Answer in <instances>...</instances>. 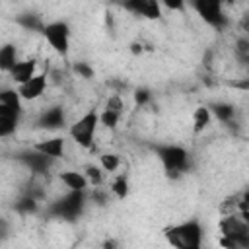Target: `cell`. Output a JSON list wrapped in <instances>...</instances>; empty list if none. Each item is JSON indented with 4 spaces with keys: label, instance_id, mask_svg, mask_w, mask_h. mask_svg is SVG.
Here are the masks:
<instances>
[{
    "label": "cell",
    "instance_id": "5b68a950",
    "mask_svg": "<svg viewBox=\"0 0 249 249\" xmlns=\"http://www.w3.org/2000/svg\"><path fill=\"white\" fill-rule=\"evenodd\" d=\"M156 154H158L160 161L163 163L165 171H169V173H183L189 167V154L185 148H181L177 144L158 146Z\"/></svg>",
    "mask_w": 249,
    "mask_h": 249
},
{
    "label": "cell",
    "instance_id": "8992f818",
    "mask_svg": "<svg viewBox=\"0 0 249 249\" xmlns=\"http://www.w3.org/2000/svg\"><path fill=\"white\" fill-rule=\"evenodd\" d=\"M196 14L214 27L224 25V0H191Z\"/></svg>",
    "mask_w": 249,
    "mask_h": 249
},
{
    "label": "cell",
    "instance_id": "4fadbf2b",
    "mask_svg": "<svg viewBox=\"0 0 249 249\" xmlns=\"http://www.w3.org/2000/svg\"><path fill=\"white\" fill-rule=\"evenodd\" d=\"M58 179L62 181V185L68 189V191H86L89 187L88 179L84 173L80 171H74V169H64L58 173Z\"/></svg>",
    "mask_w": 249,
    "mask_h": 249
},
{
    "label": "cell",
    "instance_id": "52a82bcc",
    "mask_svg": "<svg viewBox=\"0 0 249 249\" xmlns=\"http://www.w3.org/2000/svg\"><path fill=\"white\" fill-rule=\"evenodd\" d=\"M119 6L126 12L146 18V19H160L161 18V4L160 0H119Z\"/></svg>",
    "mask_w": 249,
    "mask_h": 249
},
{
    "label": "cell",
    "instance_id": "2e32d148",
    "mask_svg": "<svg viewBox=\"0 0 249 249\" xmlns=\"http://www.w3.org/2000/svg\"><path fill=\"white\" fill-rule=\"evenodd\" d=\"M18 60V49L12 43H6L0 47V72H10V68Z\"/></svg>",
    "mask_w": 249,
    "mask_h": 249
},
{
    "label": "cell",
    "instance_id": "d6986e66",
    "mask_svg": "<svg viewBox=\"0 0 249 249\" xmlns=\"http://www.w3.org/2000/svg\"><path fill=\"white\" fill-rule=\"evenodd\" d=\"M210 113H214V117L220 119L222 123H228V121L233 119L235 109H233V105H230V103H216V105H212Z\"/></svg>",
    "mask_w": 249,
    "mask_h": 249
},
{
    "label": "cell",
    "instance_id": "8fae6325",
    "mask_svg": "<svg viewBox=\"0 0 249 249\" xmlns=\"http://www.w3.org/2000/svg\"><path fill=\"white\" fill-rule=\"evenodd\" d=\"M10 78L19 86L23 82H27L29 78H33L37 74V62L33 58H25V60H16V64L10 68Z\"/></svg>",
    "mask_w": 249,
    "mask_h": 249
},
{
    "label": "cell",
    "instance_id": "e0dca14e",
    "mask_svg": "<svg viewBox=\"0 0 249 249\" xmlns=\"http://www.w3.org/2000/svg\"><path fill=\"white\" fill-rule=\"evenodd\" d=\"M0 103L12 107L14 111H19L21 113V97L18 93V88H6L0 91Z\"/></svg>",
    "mask_w": 249,
    "mask_h": 249
},
{
    "label": "cell",
    "instance_id": "277c9868",
    "mask_svg": "<svg viewBox=\"0 0 249 249\" xmlns=\"http://www.w3.org/2000/svg\"><path fill=\"white\" fill-rule=\"evenodd\" d=\"M218 228H220L222 235H228V237L235 239L237 247H241V249L249 247V222H245L237 212L222 214V218L218 222Z\"/></svg>",
    "mask_w": 249,
    "mask_h": 249
},
{
    "label": "cell",
    "instance_id": "83f0119b",
    "mask_svg": "<svg viewBox=\"0 0 249 249\" xmlns=\"http://www.w3.org/2000/svg\"><path fill=\"white\" fill-rule=\"evenodd\" d=\"M218 243H220L222 247H226V249H239L237 243H235V239H231V237H228V235H222V237L218 239Z\"/></svg>",
    "mask_w": 249,
    "mask_h": 249
},
{
    "label": "cell",
    "instance_id": "484cf974",
    "mask_svg": "<svg viewBox=\"0 0 249 249\" xmlns=\"http://www.w3.org/2000/svg\"><path fill=\"white\" fill-rule=\"evenodd\" d=\"M105 107H109V109H115V111L123 113V101H121V97H119V95L109 97V101H107V105H105Z\"/></svg>",
    "mask_w": 249,
    "mask_h": 249
},
{
    "label": "cell",
    "instance_id": "d4e9b609",
    "mask_svg": "<svg viewBox=\"0 0 249 249\" xmlns=\"http://www.w3.org/2000/svg\"><path fill=\"white\" fill-rule=\"evenodd\" d=\"M161 6L169 8V10H183L185 6V0H160Z\"/></svg>",
    "mask_w": 249,
    "mask_h": 249
},
{
    "label": "cell",
    "instance_id": "9c48e42d",
    "mask_svg": "<svg viewBox=\"0 0 249 249\" xmlns=\"http://www.w3.org/2000/svg\"><path fill=\"white\" fill-rule=\"evenodd\" d=\"M64 148H66V140L62 136H53V138H45L33 144V150L51 158V160H58L64 156Z\"/></svg>",
    "mask_w": 249,
    "mask_h": 249
},
{
    "label": "cell",
    "instance_id": "7a4b0ae2",
    "mask_svg": "<svg viewBox=\"0 0 249 249\" xmlns=\"http://www.w3.org/2000/svg\"><path fill=\"white\" fill-rule=\"evenodd\" d=\"M99 126V113L95 109L88 111L86 115H82L72 126H70V138L84 150H91L93 148V138H95V130Z\"/></svg>",
    "mask_w": 249,
    "mask_h": 249
},
{
    "label": "cell",
    "instance_id": "ac0fdd59",
    "mask_svg": "<svg viewBox=\"0 0 249 249\" xmlns=\"http://www.w3.org/2000/svg\"><path fill=\"white\" fill-rule=\"evenodd\" d=\"M111 193L119 198V200H124L128 196V177L124 173H119L113 183H111Z\"/></svg>",
    "mask_w": 249,
    "mask_h": 249
},
{
    "label": "cell",
    "instance_id": "f546056e",
    "mask_svg": "<svg viewBox=\"0 0 249 249\" xmlns=\"http://www.w3.org/2000/svg\"><path fill=\"white\" fill-rule=\"evenodd\" d=\"M247 45H249V43H247L245 39H241V41L237 43V51H239V53H243V54H247V51H249V49H247Z\"/></svg>",
    "mask_w": 249,
    "mask_h": 249
},
{
    "label": "cell",
    "instance_id": "cb8c5ba5",
    "mask_svg": "<svg viewBox=\"0 0 249 249\" xmlns=\"http://www.w3.org/2000/svg\"><path fill=\"white\" fill-rule=\"evenodd\" d=\"M235 204H237V196H230L220 204V214H231L235 212Z\"/></svg>",
    "mask_w": 249,
    "mask_h": 249
},
{
    "label": "cell",
    "instance_id": "ba28073f",
    "mask_svg": "<svg viewBox=\"0 0 249 249\" xmlns=\"http://www.w3.org/2000/svg\"><path fill=\"white\" fill-rule=\"evenodd\" d=\"M47 84H49V76L45 72H41V74H35L33 78H29L27 82L19 84L18 93H19L21 101H35L45 93Z\"/></svg>",
    "mask_w": 249,
    "mask_h": 249
},
{
    "label": "cell",
    "instance_id": "7c38bea8",
    "mask_svg": "<svg viewBox=\"0 0 249 249\" xmlns=\"http://www.w3.org/2000/svg\"><path fill=\"white\" fill-rule=\"evenodd\" d=\"M18 119H19V111H14L12 107L0 103V138L14 134L18 126Z\"/></svg>",
    "mask_w": 249,
    "mask_h": 249
},
{
    "label": "cell",
    "instance_id": "9a60e30c",
    "mask_svg": "<svg viewBox=\"0 0 249 249\" xmlns=\"http://www.w3.org/2000/svg\"><path fill=\"white\" fill-rule=\"evenodd\" d=\"M212 121V113H210V107L206 105H198L195 111H193V132L195 134H200Z\"/></svg>",
    "mask_w": 249,
    "mask_h": 249
},
{
    "label": "cell",
    "instance_id": "ffe728a7",
    "mask_svg": "<svg viewBox=\"0 0 249 249\" xmlns=\"http://www.w3.org/2000/svg\"><path fill=\"white\" fill-rule=\"evenodd\" d=\"M119 121H121V113L115 111V109L105 107V109L99 113V124H103V126H107V128H111V130L117 128Z\"/></svg>",
    "mask_w": 249,
    "mask_h": 249
},
{
    "label": "cell",
    "instance_id": "30bf717a",
    "mask_svg": "<svg viewBox=\"0 0 249 249\" xmlns=\"http://www.w3.org/2000/svg\"><path fill=\"white\" fill-rule=\"evenodd\" d=\"M84 204V191H70V195L56 204V212L62 218H74Z\"/></svg>",
    "mask_w": 249,
    "mask_h": 249
},
{
    "label": "cell",
    "instance_id": "3957f363",
    "mask_svg": "<svg viewBox=\"0 0 249 249\" xmlns=\"http://www.w3.org/2000/svg\"><path fill=\"white\" fill-rule=\"evenodd\" d=\"M41 33L45 37V41L49 43V47L60 54V56H66L68 51H70V25L62 19H56V21H51V23H45L41 27Z\"/></svg>",
    "mask_w": 249,
    "mask_h": 249
},
{
    "label": "cell",
    "instance_id": "6da1fadb",
    "mask_svg": "<svg viewBox=\"0 0 249 249\" xmlns=\"http://www.w3.org/2000/svg\"><path fill=\"white\" fill-rule=\"evenodd\" d=\"M163 235L169 241V245L177 249H198L202 243V226L196 220H189L165 228Z\"/></svg>",
    "mask_w": 249,
    "mask_h": 249
},
{
    "label": "cell",
    "instance_id": "f1b7e54d",
    "mask_svg": "<svg viewBox=\"0 0 249 249\" xmlns=\"http://www.w3.org/2000/svg\"><path fill=\"white\" fill-rule=\"evenodd\" d=\"M130 53H132V54H142V53H144V47H142V43H138V41L130 43Z\"/></svg>",
    "mask_w": 249,
    "mask_h": 249
},
{
    "label": "cell",
    "instance_id": "4316f807",
    "mask_svg": "<svg viewBox=\"0 0 249 249\" xmlns=\"http://www.w3.org/2000/svg\"><path fill=\"white\" fill-rule=\"evenodd\" d=\"M134 99H136V103H138V105H144V103L150 99V91H148V89H136Z\"/></svg>",
    "mask_w": 249,
    "mask_h": 249
},
{
    "label": "cell",
    "instance_id": "44dd1931",
    "mask_svg": "<svg viewBox=\"0 0 249 249\" xmlns=\"http://www.w3.org/2000/svg\"><path fill=\"white\" fill-rule=\"evenodd\" d=\"M99 165H101V171L113 173V171L119 169L121 160H119L117 154H101V156H99Z\"/></svg>",
    "mask_w": 249,
    "mask_h": 249
},
{
    "label": "cell",
    "instance_id": "7402d4cb",
    "mask_svg": "<svg viewBox=\"0 0 249 249\" xmlns=\"http://www.w3.org/2000/svg\"><path fill=\"white\" fill-rule=\"evenodd\" d=\"M84 175H86L88 183H89V185H93V187L101 185V181H103V177H101V169H99V167H95V165H88Z\"/></svg>",
    "mask_w": 249,
    "mask_h": 249
},
{
    "label": "cell",
    "instance_id": "603a6c76",
    "mask_svg": "<svg viewBox=\"0 0 249 249\" xmlns=\"http://www.w3.org/2000/svg\"><path fill=\"white\" fill-rule=\"evenodd\" d=\"M72 68H74V72H76L80 78H86V80L93 78V68H91L89 64H86V62H76Z\"/></svg>",
    "mask_w": 249,
    "mask_h": 249
},
{
    "label": "cell",
    "instance_id": "5bb4252c",
    "mask_svg": "<svg viewBox=\"0 0 249 249\" xmlns=\"http://www.w3.org/2000/svg\"><path fill=\"white\" fill-rule=\"evenodd\" d=\"M39 124L45 126V128H60L64 124V111H62V107H49L41 115Z\"/></svg>",
    "mask_w": 249,
    "mask_h": 249
}]
</instances>
